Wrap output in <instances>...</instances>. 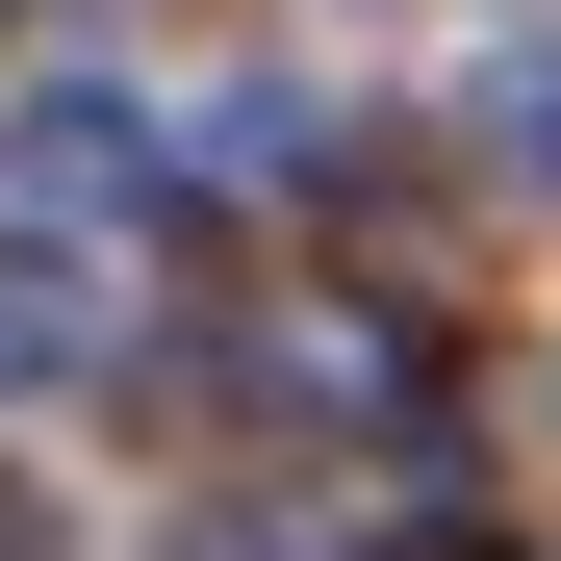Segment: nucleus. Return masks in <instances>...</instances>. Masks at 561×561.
<instances>
[]
</instances>
